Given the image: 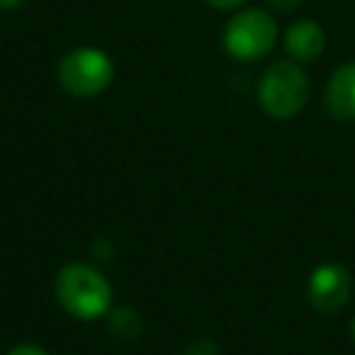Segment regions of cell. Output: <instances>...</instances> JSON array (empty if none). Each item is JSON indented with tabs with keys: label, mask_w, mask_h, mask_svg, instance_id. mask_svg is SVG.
<instances>
[{
	"label": "cell",
	"mask_w": 355,
	"mask_h": 355,
	"mask_svg": "<svg viewBox=\"0 0 355 355\" xmlns=\"http://www.w3.org/2000/svg\"><path fill=\"white\" fill-rule=\"evenodd\" d=\"M54 292L59 304L80 321L107 316L112 309V287L107 277L88 263H69L61 268Z\"/></svg>",
	"instance_id": "cell-1"
},
{
	"label": "cell",
	"mask_w": 355,
	"mask_h": 355,
	"mask_svg": "<svg viewBox=\"0 0 355 355\" xmlns=\"http://www.w3.org/2000/svg\"><path fill=\"white\" fill-rule=\"evenodd\" d=\"M309 100V78L297 61H275L258 83V103L272 119H290Z\"/></svg>",
	"instance_id": "cell-2"
},
{
	"label": "cell",
	"mask_w": 355,
	"mask_h": 355,
	"mask_svg": "<svg viewBox=\"0 0 355 355\" xmlns=\"http://www.w3.org/2000/svg\"><path fill=\"white\" fill-rule=\"evenodd\" d=\"M277 42V22L261 8L241 10L224 27V49L236 61H261Z\"/></svg>",
	"instance_id": "cell-3"
},
{
	"label": "cell",
	"mask_w": 355,
	"mask_h": 355,
	"mask_svg": "<svg viewBox=\"0 0 355 355\" xmlns=\"http://www.w3.org/2000/svg\"><path fill=\"white\" fill-rule=\"evenodd\" d=\"M114 78V64L103 49L78 46L59 61V83L76 98H93L110 88Z\"/></svg>",
	"instance_id": "cell-4"
},
{
	"label": "cell",
	"mask_w": 355,
	"mask_h": 355,
	"mask_svg": "<svg viewBox=\"0 0 355 355\" xmlns=\"http://www.w3.org/2000/svg\"><path fill=\"white\" fill-rule=\"evenodd\" d=\"M353 295V277L338 263H324L309 277L306 297L309 304L321 314H334L343 309Z\"/></svg>",
	"instance_id": "cell-5"
},
{
	"label": "cell",
	"mask_w": 355,
	"mask_h": 355,
	"mask_svg": "<svg viewBox=\"0 0 355 355\" xmlns=\"http://www.w3.org/2000/svg\"><path fill=\"white\" fill-rule=\"evenodd\" d=\"M324 105L331 117L338 122L355 119V61L338 66L331 73L324 90Z\"/></svg>",
	"instance_id": "cell-6"
},
{
	"label": "cell",
	"mask_w": 355,
	"mask_h": 355,
	"mask_svg": "<svg viewBox=\"0 0 355 355\" xmlns=\"http://www.w3.org/2000/svg\"><path fill=\"white\" fill-rule=\"evenodd\" d=\"M326 49V32L314 20H297L285 32V51L297 64L316 61Z\"/></svg>",
	"instance_id": "cell-7"
},
{
	"label": "cell",
	"mask_w": 355,
	"mask_h": 355,
	"mask_svg": "<svg viewBox=\"0 0 355 355\" xmlns=\"http://www.w3.org/2000/svg\"><path fill=\"white\" fill-rule=\"evenodd\" d=\"M107 324H110V331H112L117 338H124V340L139 338V334H141V319H139V314H134L132 309H127V306L110 309Z\"/></svg>",
	"instance_id": "cell-8"
},
{
	"label": "cell",
	"mask_w": 355,
	"mask_h": 355,
	"mask_svg": "<svg viewBox=\"0 0 355 355\" xmlns=\"http://www.w3.org/2000/svg\"><path fill=\"white\" fill-rule=\"evenodd\" d=\"M185 355H219V350L209 338H200V340H195V343L190 345Z\"/></svg>",
	"instance_id": "cell-9"
},
{
	"label": "cell",
	"mask_w": 355,
	"mask_h": 355,
	"mask_svg": "<svg viewBox=\"0 0 355 355\" xmlns=\"http://www.w3.org/2000/svg\"><path fill=\"white\" fill-rule=\"evenodd\" d=\"M266 3L275 12H285V15H287V12H295L297 8L302 6V0H266Z\"/></svg>",
	"instance_id": "cell-10"
},
{
	"label": "cell",
	"mask_w": 355,
	"mask_h": 355,
	"mask_svg": "<svg viewBox=\"0 0 355 355\" xmlns=\"http://www.w3.org/2000/svg\"><path fill=\"white\" fill-rule=\"evenodd\" d=\"M248 0H207V6L217 8V10H236V8L246 6Z\"/></svg>",
	"instance_id": "cell-11"
},
{
	"label": "cell",
	"mask_w": 355,
	"mask_h": 355,
	"mask_svg": "<svg viewBox=\"0 0 355 355\" xmlns=\"http://www.w3.org/2000/svg\"><path fill=\"white\" fill-rule=\"evenodd\" d=\"M8 355H49L44 348H40V345L35 343H25V345H17V348H12Z\"/></svg>",
	"instance_id": "cell-12"
},
{
	"label": "cell",
	"mask_w": 355,
	"mask_h": 355,
	"mask_svg": "<svg viewBox=\"0 0 355 355\" xmlns=\"http://www.w3.org/2000/svg\"><path fill=\"white\" fill-rule=\"evenodd\" d=\"M27 0H0V8L3 10H15V8H20V6H25Z\"/></svg>",
	"instance_id": "cell-13"
},
{
	"label": "cell",
	"mask_w": 355,
	"mask_h": 355,
	"mask_svg": "<svg viewBox=\"0 0 355 355\" xmlns=\"http://www.w3.org/2000/svg\"><path fill=\"white\" fill-rule=\"evenodd\" d=\"M353 338H355V319H353Z\"/></svg>",
	"instance_id": "cell-14"
}]
</instances>
